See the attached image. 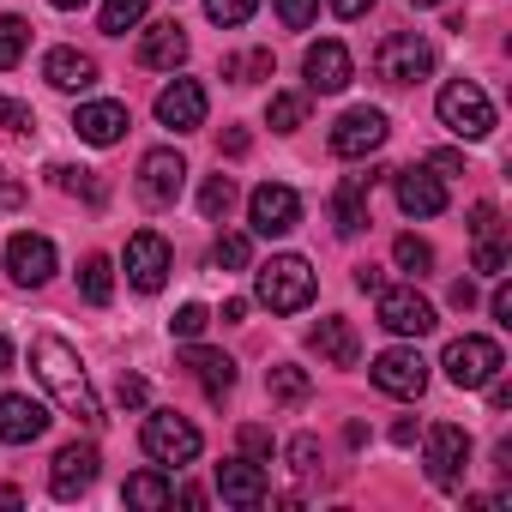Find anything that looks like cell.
<instances>
[{
	"label": "cell",
	"mask_w": 512,
	"mask_h": 512,
	"mask_svg": "<svg viewBox=\"0 0 512 512\" xmlns=\"http://www.w3.org/2000/svg\"><path fill=\"white\" fill-rule=\"evenodd\" d=\"M31 368H37L43 392H49L67 416H79L85 428L103 422V404H97V392H91V374H85L79 350H73L61 332H37V338H31Z\"/></svg>",
	"instance_id": "cell-1"
},
{
	"label": "cell",
	"mask_w": 512,
	"mask_h": 512,
	"mask_svg": "<svg viewBox=\"0 0 512 512\" xmlns=\"http://www.w3.org/2000/svg\"><path fill=\"white\" fill-rule=\"evenodd\" d=\"M253 296H260L272 314H302L314 302V266L302 253H272V260L253 272Z\"/></svg>",
	"instance_id": "cell-2"
},
{
	"label": "cell",
	"mask_w": 512,
	"mask_h": 512,
	"mask_svg": "<svg viewBox=\"0 0 512 512\" xmlns=\"http://www.w3.org/2000/svg\"><path fill=\"white\" fill-rule=\"evenodd\" d=\"M139 446H145V458H151V464L181 470V464H193V458L205 452V434H199L187 416H175V410H151V416H145V428H139Z\"/></svg>",
	"instance_id": "cell-3"
},
{
	"label": "cell",
	"mask_w": 512,
	"mask_h": 512,
	"mask_svg": "<svg viewBox=\"0 0 512 512\" xmlns=\"http://www.w3.org/2000/svg\"><path fill=\"white\" fill-rule=\"evenodd\" d=\"M440 368H446V380H452L458 392H482V386L506 368V350H500L494 338H482V332H464V338L446 344Z\"/></svg>",
	"instance_id": "cell-4"
},
{
	"label": "cell",
	"mask_w": 512,
	"mask_h": 512,
	"mask_svg": "<svg viewBox=\"0 0 512 512\" xmlns=\"http://www.w3.org/2000/svg\"><path fill=\"white\" fill-rule=\"evenodd\" d=\"M440 127L446 133H458V139H488L494 133V103H488V91L482 85H470V79H452V85H440Z\"/></svg>",
	"instance_id": "cell-5"
},
{
	"label": "cell",
	"mask_w": 512,
	"mask_h": 512,
	"mask_svg": "<svg viewBox=\"0 0 512 512\" xmlns=\"http://www.w3.org/2000/svg\"><path fill=\"white\" fill-rule=\"evenodd\" d=\"M374 73L386 85H422L434 73V43L416 37V31H392L380 49H374Z\"/></svg>",
	"instance_id": "cell-6"
},
{
	"label": "cell",
	"mask_w": 512,
	"mask_h": 512,
	"mask_svg": "<svg viewBox=\"0 0 512 512\" xmlns=\"http://www.w3.org/2000/svg\"><path fill=\"white\" fill-rule=\"evenodd\" d=\"M121 266H127V284H133L139 296H157V290L169 284V272H175V253H169V241H163L157 229H133Z\"/></svg>",
	"instance_id": "cell-7"
},
{
	"label": "cell",
	"mask_w": 512,
	"mask_h": 512,
	"mask_svg": "<svg viewBox=\"0 0 512 512\" xmlns=\"http://www.w3.org/2000/svg\"><path fill=\"white\" fill-rule=\"evenodd\" d=\"M422 458H428V482L434 488H458L470 470V434L458 422H434L422 434Z\"/></svg>",
	"instance_id": "cell-8"
},
{
	"label": "cell",
	"mask_w": 512,
	"mask_h": 512,
	"mask_svg": "<svg viewBox=\"0 0 512 512\" xmlns=\"http://www.w3.org/2000/svg\"><path fill=\"white\" fill-rule=\"evenodd\" d=\"M55 266H61V253H55V241H49V235L19 229V235L7 241V278H13L19 290H43V284L55 278Z\"/></svg>",
	"instance_id": "cell-9"
},
{
	"label": "cell",
	"mask_w": 512,
	"mask_h": 512,
	"mask_svg": "<svg viewBox=\"0 0 512 512\" xmlns=\"http://www.w3.org/2000/svg\"><path fill=\"white\" fill-rule=\"evenodd\" d=\"M247 223H253V235H290L302 223V193L284 187V181L253 187L247 193Z\"/></svg>",
	"instance_id": "cell-10"
},
{
	"label": "cell",
	"mask_w": 512,
	"mask_h": 512,
	"mask_svg": "<svg viewBox=\"0 0 512 512\" xmlns=\"http://www.w3.org/2000/svg\"><path fill=\"white\" fill-rule=\"evenodd\" d=\"M380 326L392 338H428L440 320H434V302L428 296H416L410 284H386L380 290Z\"/></svg>",
	"instance_id": "cell-11"
},
{
	"label": "cell",
	"mask_w": 512,
	"mask_h": 512,
	"mask_svg": "<svg viewBox=\"0 0 512 512\" xmlns=\"http://www.w3.org/2000/svg\"><path fill=\"white\" fill-rule=\"evenodd\" d=\"M386 115L380 109H350V115H338V127H332V157H344V163H362V157H374L380 145H386Z\"/></svg>",
	"instance_id": "cell-12"
},
{
	"label": "cell",
	"mask_w": 512,
	"mask_h": 512,
	"mask_svg": "<svg viewBox=\"0 0 512 512\" xmlns=\"http://www.w3.org/2000/svg\"><path fill=\"white\" fill-rule=\"evenodd\" d=\"M97 470H103V452H97L91 440H73V446H61L55 464H49V494H55V500H79V494L97 482Z\"/></svg>",
	"instance_id": "cell-13"
},
{
	"label": "cell",
	"mask_w": 512,
	"mask_h": 512,
	"mask_svg": "<svg viewBox=\"0 0 512 512\" xmlns=\"http://www.w3.org/2000/svg\"><path fill=\"white\" fill-rule=\"evenodd\" d=\"M205 109H211V97H205L199 79H169V85L157 91V121H163L169 133H199V127H205Z\"/></svg>",
	"instance_id": "cell-14"
},
{
	"label": "cell",
	"mask_w": 512,
	"mask_h": 512,
	"mask_svg": "<svg viewBox=\"0 0 512 512\" xmlns=\"http://www.w3.org/2000/svg\"><path fill=\"white\" fill-rule=\"evenodd\" d=\"M181 187H187V157H181L175 145H157V151L139 157V193H145L151 205H175Z\"/></svg>",
	"instance_id": "cell-15"
},
{
	"label": "cell",
	"mask_w": 512,
	"mask_h": 512,
	"mask_svg": "<svg viewBox=\"0 0 512 512\" xmlns=\"http://www.w3.org/2000/svg\"><path fill=\"white\" fill-rule=\"evenodd\" d=\"M368 374H374V386H380L386 398H422V392H428V362H422L416 350H404V344H398V350H380Z\"/></svg>",
	"instance_id": "cell-16"
},
{
	"label": "cell",
	"mask_w": 512,
	"mask_h": 512,
	"mask_svg": "<svg viewBox=\"0 0 512 512\" xmlns=\"http://www.w3.org/2000/svg\"><path fill=\"white\" fill-rule=\"evenodd\" d=\"M302 79H308V91L338 97V91L356 79V61H350V49H344L338 37H326V43H314V49L302 55Z\"/></svg>",
	"instance_id": "cell-17"
},
{
	"label": "cell",
	"mask_w": 512,
	"mask_h": 512,
	"mask_svg": "<svg viewBox=\"0 0 512 512\" xmlns=\"http://www.w3.org/2000/svg\"><path fill=\"white\" fill-rule=\"evenodd\" d=\"M43 434H49V404H37L31 392H0V440L31 446Z\"/></svg>",
	"instance_id": "cell-18"
},
{
	"label": "cell",
	"mask_w": 512,
	"mask_h": 512,
	"mask_svg": "<svg viewBox=\"0 0 512 512\" xmlns=\"http://www.w3.org/2000/svg\"><path fill=\"white\" fill-rule=\"evenodd\" d=\"M392 193L404 217H440L446 211V181L434 169H392Z\"/></svg>",
	"instance_id": "cell-19"
},
{
	"label": "cell",
	"mask_w": 512,
	"mask_h": 512,
	"mask_svg": "<svg viewBox=\"0 0 512 512\" xmlns=\"http://www.w3.org/2000/svg\"><path fill=\"white\" fill-rule=\"evenodd\" d=\"M380 175H386V169H368V175H344V181H338V193H332V229H338L344 241L368 229V187H374Z\"/></svg>",
	"instance_id": "cell-20"
},
{
	"label": "cell",
	"mask_w": 512,
	"mask_h": 512,
	"mask_svg": "<svg viewBox=\"0 0 512 512\" xmlns=\"http://www.w3.org/2000/svg\"><path fill=\"white\" fill-rule=\"evenodd\" d=\"M181 368H187V374H193V380L205 386V398H211V404H223V398L235 392V362H229L223 350L199 344V338H193V344L181 350Z\"/></svg>",
	"instance_id": "cell-21"
},
{
	"label": "cell",
	"mask_w": 512,
	"mask_h": 512,
	"mask_svg": "<svg viewBox=\"0 0 512 512\" xmlns=\"http://www.w3.org/2000/svg\"><path fill=\"white\" fill-rule=\"evenodd\" d=\"M308 350H314L320 362H332V368H356V362H362V338H356V326L338 320V314L308 332Z\"/></svg>",
	"instance_id": "cell-22"
},
{
	"label": "cell",
	"mask_w": 512,
	"mask_h": 512,
	"mask_svg": "<svg viewBox=\"0 0 512 512\" xmlns=\"http://www.w3.org/2000/svg\"><path fill=\"white\" fill-rule=\"evenodd\" d=\"M217 494H223L229 506H260V500H266V464H253V458L217 464Z\"/></svg>",
	"instance_id": "cell-23"
},
{
	"label": "cell",
	"mask_w": 512,
	"mask_h": 512,
	"mask_svg": "<svg viewBox=\"0 0 512 512\" xmlns=\"http://www.w3.org/2000/svg\"><path fill=\"white\" fill-rule=\"evenodd\" d=\"M73 133L85 139V145H121V133H127V103H79V115H73Z\"/></svg>",
	"instance_id": "cell-24"
},
{
	"label": "cell",
	"mask_w": 512,
	"mask_h": 512,
	"mask_svg": "<svg viewBox=\"0 0 512 512\" xmlns=\"http://www.w3.org/2000/svg\"><path fill=\"white\" fill-rule=\"evenodd\" d=\"M187 31L181 25H145V37H139V67H157V73H175L181 61H187Z\"/></svg>",
	"instance_id": "cell-25"
},
{
	"label": "cell",
	"mask_w": 512,
	"mask_h": 512,
	"mask_svg": "<svg viewBox=\"0 0 512 512\" xmlns=\"http://www.w3.org/2000/svg\"><path fill=\"white\" fill-rule=\"evenodd\" d=\"M43 79H49L55 91H91V85H97V61H91L85 49H49V55H43Z\"/></svg>",
	"instance_id": "cell-26"
},
{
	"label": "cell",
	"mask_w": 512,
	"mask_h": 512,
	"mask_svg": "<svg viewBox=\"0 0 512 512\" xmlns=\"http://www.w3.org/2000/svg\"><path fill=\"white\" fill-rule=\"evenodd\" d=\"M79 296H85L91 308H109V296H115V260H109V253H85V266H79Z\"/></svg>",
	"instance_id": "cell-27"
},
{
	"label": "cell",
	"mask_w": 512,
	"mask_h": 512,
	"mask_svg": "<svg viewBox=\"0 0 512 512\" xmlns=\"http://www.w3.org/2000/svg\"><path fill=\"white\" fill-rule=\"evenodd\" d=\"M266 392H272V404H308V392H314V380H308V368H296V362H278L272 374H266Z\"/></svg>",
	"instance_id": "cell-28"
},
{
	"label": "cell",
	"mask_w": 512,
	"mask_h": 512,
	"mask_svg": "<svg viewBox=\"0 0 512 512\" xmlns=\"http://www.w3.org/2000/svg\"><path fill=\"white\" fill-rule=\"evenodd\" d=\"M121 500H127V506H145V512H157V506H169V500H175V488L163 482V470H139V476H127Z\"/></svg>",
	"instance_id": "cell-29"
},
{
	"label": "cell",
	"mask_w": 512,
	"mask_h": 512,
	"mask_svg": "<svg viewBox=\"0 0 512 512\" xmlns=\"http://www.w3.org/2000/svg\"><path fill=\"white\" fill-rule=\"evenodd\" d=\"M145 7H151V0H103L97 31H103V37H127L133 25H145Z\"/></svg>",
	"instance_id": "cell-30"
},
{
	"label": "cell",
	"mask_w": 512,
	"mask_h": 512,
	"mask_svg": "<svg viewBox=\"0 0 512 512\" xmlns=\"http://www.w3.org/2000/svg\"><path fill=\"white\" fill-rule=\"evenodd\" d=\"M272 67H278L272 49H247V55H229L223 61V79L229 85H260V79H272Z\"/></svg>",
	"instance_id": "cell-31"
},
{
	"label": "cell",
	"mask_w": 512,
	"mask_h": 512,
	"mask_svg": "<svg viewBox=\"0 0 512 512\" xmlns=\"http://www.w3.org/2000/svg\"><path fill=\"white\" fill-rule=\"evenodd\" d=\"M266 121H272V133H296V127H308V97H302V91H272Z\"/></svg>",
	"instance_id": "cell-32"
},
{
	"label": "cell",
	"mask_w": 512,
	"mask_h": 512,
	"mask_svg": "<svg viewBox=\"0 0 512 512\" xmlns=\"http://www.w3.org/2000/svg\"><path fill=\"white\" fill-rule=\"evenodd\" d=\"M25 49H31V25L13 19V13H0V73H13L25 61Z\"/></svg>",
	"instance_id": "cell-33"
},
{
	"label": "cell",
	"mask_w": 512,
	"mask_h": 512,
	"mask_svg": "<svg viewBox=\"0 0 512 512\" xmlns=\"http://www.w3.org/2000/svg\"><path fill=\"white\" fill-rule=\"evenodd\" d=\"M199 211H205L211 223H223V217L235 211V181H229V175H205V187H199Z\"/></svg>",
	"instance_id": "cell-34"
},
{
	"label": "cell",
	"mask_w": 512,
	"mask_h": 512,
	"mask_svg": "<svg viewBox=\"0 0 512 512\" xmlns=\"http://www.w3.org/2000/svg\"><path fill=\"white\" fill-rule=\"evenodd\" d=\"M392 260H398V272H416L422 278V272H434V247L422 235H398L392 241Z\"/></svg>",
	"instance_id": "cell-35"
},
{
	"label": "cell",
	"mask_w": 512,
	"mask_h": 512,
	"mask_svg": "<svg viewBox=\"0 0 512 512\" xmlns=\"http://www.w3.org/2000/svg\"><path fill=\"white\" fill-rule=\"evenodd\" d=\"M49 181H55L61 193H85L91 205H103V187L91 181V169H73V163H49Z\"/></svg>",
	"instance_id": "cell-36"
},
{
	"label": "cell",
	"mask_w": 512,
	"mask_h": 512,
	"mask_svg": "<svg viewBox=\"0 0 512 512\" xmlns=\"http://www.w3.org/2000/svg\"><path fill=\"white\" fill-rule=\"evenodd\" d=\"M205 326H211V308H205V302H181V308H175V320H169V332H175L181 344L205 338Z\"/></svg>",
	"instance_id": "cell-37"
},
{
	"label": "cell",
	"mask_w": 512,
	"mask_h": 512,
	"mask_svg": "<svg viewBox=\"0 0 512 512\" xmlns=\"http://www.w3.org/2000/svg\"><path fill=\"white\" fill-rule=\"evenodd\" d=\"M253 13H260V0H205V19H211V25H223V31L247 25Z\"/></svg>",
	"instance_id": "cell-38"
},
{
	"label": "cell",
	"mask_w": 512,
	"mask_h": 512,
	"mask_svg": "<svg viewBox=\"0 0 512 512\" xmlns=\"http://www.w3.org/2000/svg\"><path fill=\"white\" fill-rule=\"evenodd\" d=\"M253 260V241L247 235H217V247H211V266H223V272H241Z\"/></svg>",
	"instance_id": "cell-39"
},
{
	"label": "cell",
	"mask_w": 512,
	"mask_h": 512,
	"mask_svg": "<svg viewBox=\"0 0 512 512\" xmlns=\"http://www.w3.org/2000/svg\"><path fill=\"white\" fill-rule=\"evenodd\" d=\"M241 458H253V464H272V428L247 422V428H241Z\"/></svg>",
	"instance_id": "cell-40"
},
{
	"label": "cell",
	"mask_w": 512,
	"mask_h": 512,
	"mask_svg": "<svg viewBox=\"0 0 512 512\" xmlns=\"http://www.w3.org/2000/svg\"><path fill=\"white\" fill-rule=\"evenodd\" d=\"M290 470H296V476H314V470H320V440H314V434H296V440H290Z\"/></svg>",
	"instance_id": "cell-41"
},
{
	"label": "cell",
	"mask_w": 512,
	"mask_h": 512,
	"mask_svg": "<svg viewBox=\"0 0 512 512\" xmlns=\"http://www.w3.org/2000/svg\"><path fill=\"white\" fill-rule=\"evenodd\" d=\"M476 272H482V278H506V247H500L494 235L476 241Z\"/></svg>",
	"instance_id": "cell-42"
},
{
	"label": "cell",
	"mask_w": 512,
	"mask_h": 512,
	"mask_svg": "<svg viewBox=\"0 0 512 512\" xmlns=\"http://www.w3.org/2000/svg\"><path fill=\"white\" fill-rule=\"evenodd\" d=\"M0 127L25 139V133H37V115H31V109H25L19 97H0Z\"/></svg>",
	"instance_id": "cell-43"
},
{
	"label": "cell",
	"mask_w": 512,
	"mask_h": 512,
	"mask_svg": "<svg viewBox=\"0 0 512 512\" xmlns=\"http://www.w3.org/2000/svg\"><path fill=\"white\" fill-rule=\"evenodd\" d=\"M278 19H284L290 31H308V25L320 19V0H278Z\"/></svg>",
	"instance_id": "cell-44"
},
{
	"label": "cell",
	"mask_w": 512,
	"mask_h": 512,
	"mask_svg": "<svg viewBox=\"0 0 512 512\" xmlns=\"http://www.w3.org/2000/svg\"><path fill=\"white\" fill-rule=\"evenodd\" d=\"M470 235H476V241H482V235H500V211H494V205H476V211H470Z\"/></svg>",
	"instance_id": "cell-45"
},
{
	"label": "cell",
	"mask_w": 512,
	"mask_h": 512,
	"mask_svg": "<svg viewBox=\"0 0 512 512\" xmlns=\"http://www.w3.org/2000/svg\"><path fill=\"white\" fill-rule=\"evenodd\" d=\"M0 205H7V211H19V205H25V187L13 181V169H7V163H0Z\"/></svg>",
	"instance_id": "cell-46"
},
{
	"label": "cell",
	"mask_w": 512,
	"mask_h": 512,
	"mask_svg": "<svg viewBox=\"0 0 512 512\" xmlns=\"http://www.w3.org/2000/svg\"><path fill=\"white\" fill-rule=\"evenodd\" d=\"M115 398H121L127 410H139V404H145V380H139V374H121V386H115Z\"/></svg>",
	"instance_id": "cell-47"
},
{
	"label": "cell",
	"mask_w": 512,
	"mask_h": 512,
	"mask_svg": "<svg viewBox=\"0 0 512 512\" xmlns=\"http://www.w3.org/2000/svg\"><path fill=\"white\" fill-rule=\"evenodd\" d=\"M356 290L380 296V290H386V272H380V266H356Z\"/></svg>",
	"instance_id": "cell-48"
},
{
	"label": "cell",
	"mask_w": 512,
	"mask_h": 512,
	"mask_svg": "<svg viewBox=\"0 0 512 512\" xmlns=\"http://www.w3.org/2000/svg\"><path fill=\"white\" fill-rule=\"evenodd\" d=\"M247 145H253L247 127H229V133H223V151H229V157H247Z\"/></svg>",
	"instance_id": "cell-49"
},
{
	"label": "cell",
	"mask_w": 512,
	"mask_h": 512,
	"mask_svg": "<svg viewBox=\"0 0 512 512\" xmlns=\"http://www.w3.org/2000/svg\"><path fill=\"white\" fill-rule=\"evenodd\" d=\"M428 169H440V175H464V157H458V151H434Z\"/></svg>",
	"instance_id": "cell-50"
},
{
	"label": "cell",
	"mask_w": 512,
	"mask_h": 512,
	"mask_svg": "<svg viewBox=\"0 0 512 512\" xmlns=\"http://www.w3.org/2000/svg\"><path fill=\"white\" fill-rule=\"evenodd\" d=\"M452 308H458V314H470V308H476V284H470V278H458V284H452Z\"/></svg>",
	"instance_id": "cell-51"
},
{
	"label": "cell",
	"mask_w": 512,
	"mask_h": 512,
	"mask_svg": "<svg viewBox=\"0 0 512 512\" xmlns=\"http://www.w3.org/2000/svg\"><path fill=\"white\" fill-rule=\"evenodd\" d=\"M326 7H332V13H338V19H362V13H368V7H374V0H326Z\"/></svg>",
	"instance_id": "cell-52"
},
{
	"label": "cell",
	"mask_w": 512,
	"mask_h": 512,
	"mask_svg": "<svg viewBox=\"0 0 512 512\" xmlns=\"http://www.w3.org/2000/svg\"><path fill=\"white\" fill-rule=\"evenodd\" d=\"M488 308H494V320H500V326H512V290H506V284L494 290V302H488Z\"/></svg>",
	"instance_id": "cell-53"
},
{
	"label": "cell",
	"mask_w": 512,
	"mask_h": 512,
	"mask_svg": "<svg viewBox=\"0 0 512 512\" xmlns=\"http://www.w3.org/2000/svg\"><path fill=\"white\" fill-rule=\"evenodd\" d=\"M241 320H247V302H241V296H229V302H223V326H241Z\"/></svg>",
	"instance_id": "cell-54"
},
{
	"label": "cell",
	"mask_w": 512,
	"mask_h": 512,
	"mask_svg": "<svg viewBox=\"0 0 512 512\" xmlns=\"http://www.w3.org/2000/svg\"><path fill=\"white\" fill-rule=\"evenodd\" d=\"M392 440H398V446H410V440H416V422H410V416H404V422H392Z\"/></svg>",
	"instance_id": "cell-55"
},
{
	"label": "cell",
	"mask_w": 512,
	"mask_h": 512,
	"mask_svg": "<svg viewBox=\"0 0 512 512\" xmlns=\"http://www.w3.org/2000/svg\"><path fill=\"white\" fill-rule=\"evenodd\" d=\"M0 506H25V494H19L13 482H0Z\"/></svg>",
	"instance_id": "cell-56"
},
{
	"label": "cell",
	"mask_w": 512,
	"mask_h": 512,
	"mask_svg": "<svg viewBox=\"0 0 512 512\" xmlns=\"http://www.w3.org/2000/svg\"><path fill=\"white\" fill-rule=\"evenodd\" d=\"M49 7H61V13H79V7H91V0H49Z\"/></svg>",
	"instance_id": "cell-57"
},
{
	"label": "cell",
	"mask_w": 512,
	"mask_h": 512,
	"mask_svg": "<svg viewBox=\"0 0 512 512\" xmlns=\"http://www.w3.org/2000/svg\"><path fill=\"white\" fill-rule=\"evenodd\" d=\"M7 368H13V344H7V338H0V374H7Z\"/></svg>",
	"instance_id": "cell-58"
},
{
	"label": "cell",
	"mask_w": 512,
	"mask_h": 512,
	"mask_svg": "<svg viewBox=\"0 0 512 512\" xmlns=\"http://www.w3.org/2000/svg\"><path fill=\"white\" fill-rule=\"evenodd\" d=\"M410 7H446V0H410Z\"/></svg>",
	"instance_id": "cell-59"
}]
</instances>
